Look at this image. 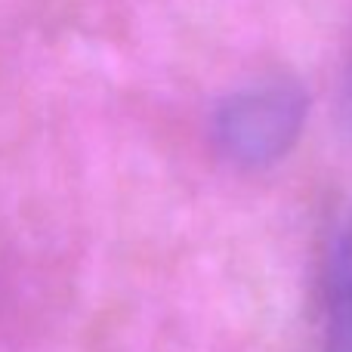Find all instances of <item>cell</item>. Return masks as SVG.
I'll return each mask as SVG.
<instances>
[{"mask_svg": "<svg viewBox=\"0 0 352 352\" xmlns=\"http://www.w3.org/2000/svg\"><path fill=\"white\" fill-rule=\"evenodd\" d=\"M324 352H352V210L343 219L324 275Z\"/></svg>", "mask_w": 352, "mask_h": 352, "instance_id": "cell-2", "label": "cell"}, {"mask_svg": "<svg viewBox=\"0 0 352 352\" xmlns=\"http://www.w3.org/2000/svg\"><path fill=\"white\" fill-rule=\"evenodd\" d=\"M309 96L291 74H266L235 87L210 115V140L226 164L266 170L294 152L306 130Z\"/></svg>", "mask_w": 352, "mask_h": 352, "instance_id": "cell-1", "label": "cell"}, {"mask_svg": "<svg viewBox=\"0 0 352 352\" xmlns=\"http://www.w3.org/2000/svg\"><path fill=\"white\" fill-rule=\"evenodd\" d=\"M346 109H349V118H352V68H349V80H346Z\"/></svg>", "mask_w": 352, "mask_h": 352, "instance_id": "cell-3", "label": "cell"}]
</instances>
